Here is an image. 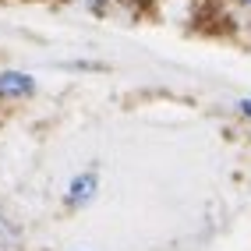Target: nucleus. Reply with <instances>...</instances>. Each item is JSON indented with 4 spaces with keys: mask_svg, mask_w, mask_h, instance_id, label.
<instances>
[{
    "mask_svg": "<svg viewBox=\"0 0 251 251\" xmlns=\"http://www.w3.org/2000/svg\"><path fill=\"white\" fill-rule=\"evenodd\" d=\"M96 191H99V177H96L92 170L78 174V177H71V184H68V205H71V209L89 205L92 198H96Z\"/></svg>",
    "mask_w": 251,
    "mask_h": 251,
    "instance_id": "f03ea898",
    "label": "nucleus"
},
{
    "mask_svg": "<svg viewBox=\"0 0 251 251\" xmlns=\"http://www.w3.org/2000/svg\"><path fill=\"white\" fill-rule=\"evenodd\" d=\"M85 4H89V11H96V14H110L113 4H121V0H85Z\"/></svg>",
    "mask_w": 251,
    "mask_h": 251,
    "instance_id": "20e7f679",
    "label": "nucleus"
},
{
    "mask_svg": "<svg viewBox=\"0 0 251 251\" xmlns=\"http://www.w3.org/2000/svg\"><path fill=\"white\" fill-rule=\"evenodd\" d=\"M32 92H36V78L28 71H14V68L0 71V99L4 103H22Z\"/></svg>",
    "mask_w": 251,
    "mask_h": 251,
    "instance_id": "f257e3e1",
    "label": "nucleus"
},
{
    "mask_svg": "<svg viewBox=\"0 0 251 251\" xmlns=\"http://www.w3.org/2000/svg\"><path fill=\"white\" fill-rule=\"evenodd\" d=\"M14 244H18V230H14L4 216H0V251H11Z\"/></svg>",
    "mask_w": 251,
    "mask_h": 251,
    "instance_id": "7ed1b4c3",
    "label": "nucleus"
},
{
    "mask_svg": "<svg viewBox=\"0 0 251 251\" xmlns=\"http://www.w3.org/2000/svg\"><path fill=\"white\" fill-rule=\"evenodd\" d=\"M237 113L241 117H251V99H237Z\"/></svg>",
    "mask_w": 251,
    "mask_h": 251,
    "instance_id": "39448f33",
    "label": "nucleus"
},
{
    "mask_svg": "<svg viewBox=\"0 0 251 251\" xmlns=\"http://www.w3.org/2000/svg\"><path fill=\"white\" fill-rule=\"evenodd\" d=\"M237 4H241L244 11H251V0H237Z\"/></svg>",
    "mask_w": 251,
    "mask_h": 251,
    "instance_id": "423d86ee",
    "label": "nucleus"
}]
</instances>
